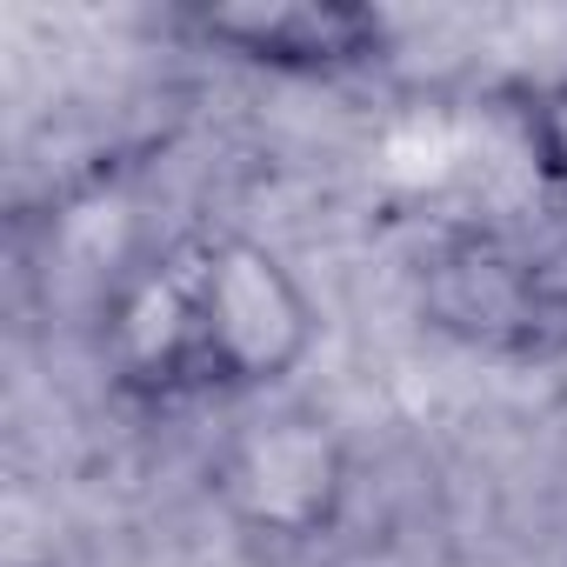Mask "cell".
<instances>
[{"instance_id":"277c9868","label":"cell","mask_w":567,"mask_h":567,"mask_svg":"<svg viewBox=\"0 0 567 567\" xmlns=\"http://www.w3.org/2000/svg\"><path fill=\"white\" fill-rule=\"evenodd\" d=\"M174 28L254 74L280 81H348L394 54V21L368 0H200Z\"/></svg>"},{"instance_id":"7a4b0ae2","label":"cell","mask_w":567,"mask_h":567,"mask_svg":"<svg viewBox=\"0 0 567 567\" xmlns=\"http://www.w3.org/2000/svg\"><path fill=\"white\" fill-rule=\"evenodd\" d=\"M421 321L507 368L567 354V240H527L507 227H454L414 267Z\"/></svg>"},{"instance_id":"6da1fadb","label":"cell","mask_w":567,"mask_h":567,"mask_svg":"<svg viewBox=\"0 0 567 567\" xmlns=\"http://www.w3.org/2000/svg\"><path fill=\"white\" fill-rule=\"evenodd\" d=\"M321 348L308 280L254 234H200L127 267L101 308V361L147 408L267 401Z\"/></svg>"},{"instance_id":"3957f363","label":"cell","mask_w":567,"mask_h":567,"mask_svg":"<svg viewBox=\"0 0 567 567\" xmlns=\"http://www.w3.org/2000/svg\"><path fill=\"white\" fill-rule=\"evenodd\" d=\"M207 494L247 540L308 547V540H328L348 514L354 447L315 408L260 401L220 434L207 461Z\"/></svg>"}]
</instances>
